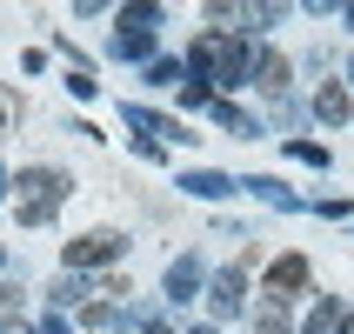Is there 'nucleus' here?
Here are the masks:
<instances>
[{
	"instance_id": "nucleus-30",
	"label": "nucleus",
	"mask_w": 354,
	"mask_h": 334,
	"mask_svg": "<svg viewBox=\"0 0 354 334\" xmlns=\"http://www.w3.org/2000/svg\"><path fill=\"white\" fill-rule=\"evenodd\" d=\"M0 268H7V248H0Z\"/></svg>"
},
{
	"instance_id": "nucleus-11",
	"label": "nucleus",
	"mask_w": 354,
	"mask_h": 334,
	"mask_svg": "<svg viewBox=\"0 0 354 334\" xmlns=\"http://www.w3.org/2000/svg\"><path fill=\"white\" fill-rule=\"evenodd\" d=\"M201 295V254H180V261H167V301H194Z\"/></svg>"
},
{
	"instance_id": "nucleus-29",
	"label": "nucleus",
	"mask_w": 354,
	"mask_h": 334,
	"mask_svg": "<svg viewBox=\"0 0 354 334\" xmlns=\"http://www.w3.org/2000/svg\"><path fill=\"white\" fill-rule=\"evenodd\" d=\"M187 334H221V328H187Z\"/></svg>"
},
{
	"instance_id": "nucleus-5",
	"label": "nucleus",
	"mask_w": 354,
	"mask_h": 334,
	"mask_svg": "<svg viewBox=\"0 0 354 334\" xmlns=\"http://www.w3.org/2000/svg\"><path fill=\"white\" fill-rule=\"evenodd\" d=\"M241 308H248V275H241V268H221V275L207 281V315L227 321V315H241Z\"/></svg>"
},
{
	"instance_id": "nucleus-25",
	"label": "nucleus",
	"mask_w": 354,
	"mask_h": 334,
	"mask_svg": "<svg viewBox=\"0 0 354 334\" xmlns=\"http://www.w3.org/2000/svg\"><path fill=\"white\" fill-rule=\"evenodd\" d=\"M14 120H20V94H14V87H0V134H7Z\"/></svg>"
},
{
	"instance_id": "nucleus-17",
	"label": "nucleus",
	"mask_w": 354,
	"mask_h": 334,
	"mask_svg": "<svg viewBox=\"0 0 354 334\" xmlns=\"http://www.w3.org/2000/svg\"><path fill=\"white\" fill-rule=\"evenodd\" d=\"M254 334H295V321H288V301H261V308H254Z\"/></svg>"
},
{
	"instance_id": "nucleus-31",
	"label": "nucleus",
	"mask_w": 354,
	"mask_h": 334,
	"mask_svg": "<svg viewBox=\"0 0 354 334\" xmlns=\"http://www.w3.org/2000/svg\"><path fill=\"white\" fill-rule=\"evenodd\" d=\"M348 80H354V60H348Z\"/></svg>"
},
{
	"instance_id": "nucleus-1",
	"label": "nucleus",
	"mask_w": 354,
	"mask_h": 334,
	"mask_svg": "<svg viewBox=\"0 0 354 334\" xmlns=\"http://www.w3.org/2000/svg\"><path fill=\"white\" fill-rule=\"evenodd\" d=\"M254 40H241V34H194L187 40V74L207 80V87H241V80H254Z\"/></svg>"
},
{
	"instance_id": "nucleus-24",
	"label": "nucleus",
	"mask_w": 354,
	"mask_h": 334,
	"mask_svg": "<svg viewBox=\"0 0 354 334\" xmlns=\"http://www.w3.org/2000/svg\"><path fill=\"white\" fill-rule=\"evenodd\" d=\"M288 154L308 160V167H328V147H321V140H288Z\"/></svg>"
},
{
	"instance_id": "nucleus-15",
	"label": "nucleus",
	"mask_w": 354,
	"mask_h": 334,
	"mask_svg": "<svg viewBox=\"0 0 354 334\" xmlns=\"http://www.w3.org/2000/svg\"><path fill=\"white\" fill-rule=\"evenodd\" d=\"M114 334H174V328H167L154 308H120V315H114Z\"/></svg>"
},
{
	"instance_id": "nucleus-3",
	"label": "nucleus",
	"mask_w": 354,
	"mask_h": 334,
	"mask_svg": "<svg viewBox=\"0 0 354 334\" xmlns=\"http://www.w3.org/2000/svg\"><path fill=\"white\" fill-rule=\"evenodd\" d=\"M207 20H214V34H268V27H281L288 20V7H274V0H261V7H234V0H214L207 7Z\"/></svg>"
},
{
	"instance_id": "nucleus-22",
	"label": "nucleus",
	"mask_w": 354,
	"mask_h": 334,
	"mask_svg": "<svg viewBox=\"0 0 354 334\" xmlns=\"http://www.w3.org/2000/svg\"><path fill=\"white\" fill-rule=\"evenodd\" d=\"M120 27H140V34H154V27H160V7H120Z\"/></svg>"
},
{
	"instance_id": "nucleus-9",
	"label": "nucleus",
	"mask_w": 354,
	"mask_h": 334,
	"mask_svg": "<svg viewBox=\"0 0 354 334\" xmlns=\"http://www.w3.org/2000/svg\"><path fill=\"white\" fill-rule=\"evenodd\" d=\"M301 288H308V261H301V254H281L274 268H268V301H295Z\"/></svg>"
},
{
	"instance_id": "nucleus-14",
	"label": "nucleus",
	"mask_w": 354,
	"mask_h": 334,
	"mask_svg": "<svg viewBox=\"0 0 354 334\" xmlns=\"http://www.w3.org/2000/svg\"><path fill=\"white\" fill-rule=\"evenodd\" d=\"M241 187H248V194H261L268 207H288V214L301 207V194H295V187H281V180H268V174H241Z\"/></svg>"
},
{
	"instance_id": "nucleus-16",
	"label": "nucleus",
	"mask_w": 354,
	"mask_h": 334,
	"mask_svg": "<svg viewBox=\"0 0 354 334\" xmlns=\"http://www.w3.org/2000/svg\"><path fill=\"white\" fill-rule=\"evenodd\" d=\"M214 120H221V134H234V140H254V134H261V120L241 114L234 100H214Z\"/></svg>"
},
{
	"instance_id": "nucleus-23",
	"label": "nucleus",
	"mask_w": 354,
	"mask_h": 334,
	"mask_svg": "<svg viewBox=\"0 0 354 334\" xmlns=\"http://www.w3.org/2000/svg\"><path fill=\"white\" fill-rule=\"evenodd\" d=\"M0 321H7V328H20V288L7 275H0Z\"/></svg>"
},
{
	"instance_id": "nucleus-20",
	"label": "nucleus",
	"mask_w": 354,
	"mask_h": 334,
	"mask_svg": "<svg viewBox=\"0 0 354 334\" xmlns=\"http://www.w3.org/2000/svg\"><path fill=\"white\" fill-rule=\"evenodd\" d=\"M301 120H308V107H301V100H295V94H281V100H274V127H281V140L295 134Z\"/></svg>"
},
{
	"instance_id": "nucleus-8",
	"label": "nucleus",
	"mask_w": 354,
	"mask_h": 334,
	"mask_svg": "<svg viewBox=\"0 0 354 334\" xmlns=\"http://www.w3.org/2000/svg\"><path fill=\"white\" fill-rule=\"evenodd\" d=\"M288 80H295V60L281 54V47H261V54H254V87L281 100V94H288Z\"/></svg>"
},
{
	"instance_id": "nucleus-19",
	"label": "nucleus",
	"mask_w": 354,
	"mask_h": 334,
	"mask_svg": "<svg viewBox=\"0 0 354 334\" xmlns=\"http://www.w3.org/2000/svg\"><path fill=\"white\" fill-rule=\"evenodd\" d=\"M87 295H100L87 275H60V281H54V301H60V308H74V301H87Z\"/></svg>"
},
{
	"instance_id": "nucleus-27",
	"label": "nucleus",
	"mask_w": 354,
	"mask_h": 334,
	"mask_svg": "<svg viewBox=\"0 0 354 334\" xmlns=\"http://www.w3.org/2000/svg\"><path fill=\"white\" fill-rule=\"evenodd\" d=\"M0 201H7V167H0Z\"/></svg>"
},
{
	"instance_id": "nucleus-2",
	"label": "nucleus",
	"mask_w": 354,
	"mask_h": 334,
	"mask_svg": "<svg viewBox=\"0 0 354 334\" xmlns=\"http://www.w3.org/2000/svg\"><path fill=\"white\" fill-rule=\"evenodd\" d=\"M74 194V180L60 174V167H20V194H14V207H20V221L27 228H47V221L60 214V201Z\"/></svg>"
},
{
	"instance_id": "nucleus-26",
	"label": "nucleus",
	"mask_w": 354,
	"mask_h": 334,
	"mask_svg": "<svg viewBox=\"0 0 354 334\" xmlns=\"http://www.w3.org/2000/svg\"><path fill=\"white\" fill-rule=\"evenodd\" d=\"M40 334H74V328H67L60 315H47V328H40Z\"/></svg>"
},
{
	"instance_id": "nucleus-28",
	"label": "nucleus",
	"mask_w": 354,
	"mask_h": 334,
	"mask_svg": "<svg viewBox=\"0 0 354 334\" xmlns=\"http://www.w3.org/2000/svg\"><path fill=\"white\" fill-rule=\"evenodd\" d=\"M341 20H348V27H354V7H341Z\"/></svg>"
},
{
	"instance_id": "nucleus-12",
	"label": "nucleus",
	"mask_w": 354,
	"mask_h": 334,
	"mask_svg": "<svg viewBox=\"0 0 354 334\" xmlns=\"http://www.w3.org/2000/svg\"><path fill=\"white\" fill-rule=\"evenodd\" d=\"M348 114H354V100H348V87H341V80L315 94V120H321V127H348Z\"/></svg>"
},
{
	"instance_id": "nucleus-18",
	"label": "nucleus",
	"mask_w": 354,
	"mask_h": 334,
	"mask_svg": "<svg viewBox=\"0 0 354 334\" xmlns=\"http://www.w3.org/2000/svg\"><path fill=\"white\" fill-rule=\"evenodd\" d=\"M180 80H187V67H180V60H167V54L147 60V87H180Z\"/></svg>"
},
{
	"instance_id": "nucleus-6",
	"label": "nucleus",
	"mask_w": 354,
	"mask_h": 334,
	"mask_svg": "<svg viewBox=\"0 0 354 334\" xmlns=\"http://www.w3.org/2000/svg\"><path fill=\"white\" fill-rule=\"evenodd\" d=\"M120 114H127V127H134L140 140H154V147H160V140H180V147H187V140H194V134H187V127H180V120H167V114H154V107H120Z\"/></svg>"
},
{
	"instance_id": "nucleus-13",
	"label": "nucleus",
	"mask_w": 354,
	"mask_h": 334,
	"mask_svg": "<svg viewBox=\"0 0 354 334\" xmlns=\"http://www.w3.org/2000/svg\"><path fill=\"white\" fill-rule=\"evenodd\" d=\"M107 47H114V60H140V67L154 60V34H140V27H114Z\"/></svg>"
},
{
	"instance_id": "nucleus-4",
	"label": "nucleus",
	"mask_w": 354,
	"mask_h": 334,
	"mask_svg": "<svg viewBox=\"0 0 354 334\" xmlns=\"http://www.w3.org/2000/svg\"><path fill=\"white\" fill-rule=\"evenodd\" d=\"M127 254V234L120 228H87L80 241H67V275H87V268H107V261Z\"/></svg>"
},
{
	"instance_id": "nucleus-21",
	"label": "nucleus",
	"mask_w": 354,
	"mask_h": 334,
	"mask_svg": "<svg viewBox=\"0 0 354 334\" xmlns=\"http://www.w3.org/2000/svg\"><path fill=\"white\" fill-rule=\"evenodd\" d=\"M180 107H214V87H207V80H180Z\"/></svg>"
},
{
	"instance_id": "nucleus-10",
	"label": "nucleus",
	"mask_w": 354,
	"mask_h": 334,
	"mask_svg": "<svg viewBox=\"0 0 354 334\" xmlns=\"http://www.w3.org/2000/svg\"><path fill=\"white\" fill-rule=\"evenodd\" d=\"M180 187L194 201H227V194H241V180L234 174H214V167H194V174H180Z\"/></svg>"
},
{
	"instance_id": "nucleus-7",
	"label": "nucleus",
	"mask_w": 354,
	"mask_h": 334,
	"mask_svg": "<svg viewBox=\"0 0 354 334\" xmlns=\"http://www.w3.org/2000/svg\"><path fill=\"white\" fill-rule=\"evenodd\" d=\"M348 328H354V308H348L341 295H321V301H315V315L301 321L295 334H348Z\"/></svg>"
},
{
	"instance_id": "nucleus-32",
	"label": "nucleus",
	"mask_w": 354,
	"mask_h": 334,
	"mask_svg": "<svg viewBox=\"0 0 354 334\" xmlns=\"http://www.w3.org/2000/svg\"><path fill=\"white\" fill-rule=\"evenodd\" d=\"M0 334H7V328H0Z\"/></svg>"
}]
</instances>
